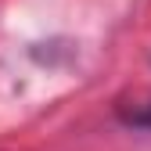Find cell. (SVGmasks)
<instances>
[{
	"instance_id": "1",
	"label": "cell",
	"mask_w": 151,
	"mask_h": 151,
	"mask_svg": "<svg viewBox=\"0 0 151 151\" xmlns=\"http://www.w3.org/2000/svg\"><path fill=\"white\" fill-rule=\"evenodd\" d=\"M140 122H144V126H151V111H147V115H140Z\"/></svg>"
}]
</instances>
